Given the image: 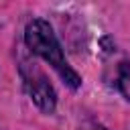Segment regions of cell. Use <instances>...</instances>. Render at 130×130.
<instances>
[{
  "instance_id": "6da1fadb",
  "label": "cell",
  "mask_w": 130,
  "mask_h": 130,
  "mask_svg": "<svg viewBox=\"0 0 130 130\" xmlns=\"http://www.w3.org/2000/svg\"><path fill=\"white\" fill-rule=\"evenodd\" d=\"M24 43H26L28 51L32 55L41 57L43 61H47L71 89L81 87V75L65 59V53H63V49L57 41V35L53 32V26L45 18H32L26 24Z\"/></svg>"
},
{
  "instance_id": "7a4b0ae2",
  "label": "cell",
  "mask_w": 130,
  "mask_h": 130,
  "mask_svg": "<svg viewBox=\"0 0 130 130\" xmlns=\"http://www.w3.org/2000/svg\"><path fill=\"white\" fill-rule=\"evenodd\" d=\"M18 71H20V77H22L24 91L28 93L32 104L43 114H53L55 106H57V93H55V87L51 85L49 77L45 75V71L35 61H28L24 57H20Z\"/></svg>"
},
{
  "instance_id": "3957f363",
  "label": "cell",
  "mask_w": 130,
  "mask_h": 130,
  "mask_svg": "<svg viewBox=\"0 0 130 130\" xmlns=\"http://www.w3.org/2000/svg\"><path fill=\"white\" fill-rule=\"evenodd\" d=\"M116 85H118V91L130 102V63H128V61L120 63V67H118V77H116Z\"/></svg>"
},
{
  "instance_id": "277c9868",
  "label": "cell",
  "mask_w": 130,
  "mask_h": 130,
  "mask_svg": "<svg viewBox=\"0 0 130 130\" xmlns=\"http://www.w3.org/2000/svg\"><path fill=\"white\" fill-rule=\"evenodd\" d=\"M79 130H108V128H104L102 124H95V122H87V124H83Z\"/></svg>"
}]
</instances>
